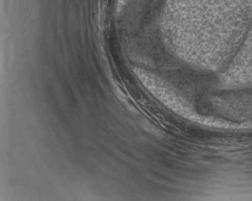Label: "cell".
<instances>
[{
	"mask_svg": "<svg viewBox=\"0 0 252 201\" xmlns=\"http://www.w3.org/2000/svg\"><path fill=\"white\" fill-rule=\"evenodd\" d=\"M168 6L175 28L203 38L208 67H220L229 59L252 19V0H169Z\"/></svg>",
	"mask_w": 252,
	"mask_h": 201,
	"instance_id": "6da1fadb",
	"label": "cell"
},
{
	"mask_svg": "<svg viewBox=\"0 0 252 201\" xmlns=\"http://www.w3.org/2000/svg\"><path fill=\"white\" fill-rule=\"evenodd\" d=\"M248 30L245 42L225 75L231 84L252 83V19Z\"/></svg>",
	"mask_w": 252,
	"mask_h": 201,
	"instance_id": "7a4b0ae2",
	"label": "cell"
}]
</instances>
